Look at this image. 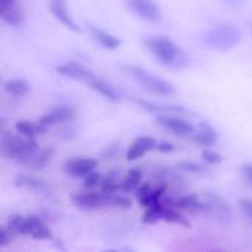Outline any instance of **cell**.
<instances>
[{"label":"cell","instance_id":"obj_12","mask_svg":"<svg viewBox=\"0 0 252 252\" xmlns=\"http://www.w3.org/2000/svg\"><path fill=\"white\" fill-rule=\"evenodd\" d=\"M157 140L151 136H140L137 137L128 148L127 151V159L128 161H136L139 158H142L143 155H146L149 151L157 148Z\"/></svg>","mask_w":252,"mask_h":252},{"label":"cell","instance_id":"obj_31","mask_svg":"<svg viewBox=\"0 0 252 252\" xmlns=\"http://www.w3.org/2000/svg\"><path fill=\"white\" fill-rule=\"evenodd\" d=\"M15 235L7 229V226H0V248H4Z\"/></svg>","mask_w":252,"mask_h":252},{"label":"cell","instance_id":"obj_25","mask_svg":"<svg viewBox=\"0 0 252 252\" xmlns=\"http://www.w3.org/2000/svg\"><path fill=\"white\" fill-rule=\"evenodd\" d=\"M121 182L118 179V171H109L102 177L100 182V190L108 193V195H114L117 190H120Z\"/></svg>","mask_w":252,"mask_h":252},{"label":"cell","instance_id":"obj_13","mask_svg":"<svg viewBox=\"0 0 252 252\" xmlns=\"http://www.w3.org/2000/svg\"><path fill=\"white\" fill-rule=\"evenodd\" d=\"M49 9H50V12L53 13V16H55L61 24H63L66 28L75 31V32L80 31V27H78L77 22L72 19V16H71V13H69V10H68V7H66V4H65L63 0H50V1H49Z\"/></svg>","mask_w":252,"mask_h":252},{"label":"cell","instance_id":"obj_9","mask_svg":"<svg viewBox=\"0 0 252 252\" xmlns=\"http://www.w3.org/2000/svg\"><path fill=\"white\" fill-rule=\"evenodd\" d=\"M74 117H75V109L72 106L61 105V106H55V108L49 109V112H46L38 121L44 127H50V126H55V124L71 121V120H74Z\"/></svg>","mask_w":252,"mask_h":252},{"label":"cell","instance_id":"obj_35","mask_svg":"<svg viewBox=\"0 0 252 252\" xmlns=\"http://www.w3.org/2000/svg\"><path fill=\"white\" fill-rule=\"evenodd\" d=\"M157 149L161 151V152H173L176 148H174V145L170 143V142H161V143L157 145Z\"/></svg>","mask_w":252,"mask_h":252},{"label":"cell","instance_id":"obj_11","mask_svg":"<svg viewBox=\"0 0 252 252\" xmlns=\"http://www.w3.org/2000/svg\"><path fill=\"white\" fill-rule=\"evenodd\" d=\"M56 72H59L61 75L66 77V78H72V80H80V81H89L90 78L94 77V74L92 71H89L86 66H83L78 62H66L63 65L56 66Z\"/></svg>","mask_w":252,"mask_h":252},{"label":"cell","instance_id":"obj_1","mask_svg":"<svg viewBox=\"0 0 252 252\" xmlns=\"http://www.w3.org/2000/svg\"><path fill=\"white\" fill-rule=\"evenodd\" d=\"M145 47L164 65L171 68H182L188 65L189 58L183 49L176 46L168 37L165 35H155L148 37L143 40Z\"/></svg>","mask_w":252,"mask_h":252},{"label":"cell","instance_id":"obj_15","mask_svg":"<svg viewBox=\"0 0 252 252\" xmlns=\"http://www.w3.org/2000/svg\"><path fill=\"white\" fill-rule=\"evenodd\" d=\"M192 139L196 145L199 146H211L217 142L219 139V133L217 130L210 126L207 121H202L199 123L198 128L195 130V133L192 134Z\"/></svg>","mask_w":252,"mask_h":252},{"label":"cell","instance_id":"obj_33","mask_svg":"<svg viewBox=\"0 0 252 252\" xmlns=\"http://www.w3.org/2000/svg\"><path fill=\"white\" fill-rule=\"evenodd\" d=\"M118 154H120V148H117V146H108V148L103 151V157H106L108 159L115 158Z\"/></svg>","mask_w":252,"mask_h":252},{"label":"cell","instance_id":"obj_18","mask_svg":"<svg viewBox=\"0 0 252 252\" xmlns=\"http://www.w3.org/2000/svg\"><path fill=\"white\" fill-rule=\"evenodd\" d=\"M133 102H136L137 105L146 108L148 111H155V112H164V114H180V115H196L188 109H185L183 106H177V105H155V103H151L148 100H142V99H137V97H131Z\"/></svg>","mask_w":252,"mask_h":252},{"label":"cell","instance_id":"obj_2","mask_svg":"<svg viewBox=\"0 0 252 252\" xmlns=\"http://www.w3.org/2000/svg\"><path fill=\"white\" fill-rule=\"evenodd\" d=\"M0 149H1V155L4 158L27 164L30 161V158L38 151V143L34 139L25 137L22 134L16 136V134L3 131Z\"/></svg>","mask_w":252,"mask_h":252},{"label":"cell","instance_id":"obj_28","mask_svg":"<svg viewBox=\"0 0 252 252\" xmlns=\"http://www.w3.org/2000/svg\"><path fill=\"white\" fill-rule=\"evenodd\" d=\"M202 158H204V161L208 162V164H221V162H223V157H221L219 152L211 151V149H205V151L202 152Z\"/></svg>","mask_w":252,"mask_h":252},{"label":"cell","instance_id":"obj_23","mask_svg":"<svg viewBox=\"0 0 252 252\" xmlns=\"http://www.w3.org/2000/svg\"><path fill=\"white\" fill-rule=\"evenodd\" d=\"M3 89H4V92L7 94L15 96V97H19V96H25L30 92V84L25 80L15 78V80H7L3 84Z\"/></svg>","mask_w":252,"mask_h":252},{"label":"cell","instance_id":"obj_26","mask_svg":"<svg viewBox=\"0 0 252 252\" xmlns=\"http://www.w3.org/2000/svg\"><path fill=\"white\" fill-rule=\"evenodd\" d=\"M179 168L183 171H189V173H195V174H201V173H207L208 168L205 165H201L198 162L193 161H183L179 164Z\"/></svg>","mask_w":252,"mask_h":252},{"label":"cell","instance_id":"obj_3","mask_svg":"<svg viewBox=\"0 0 252 252\" xmlns=\"http://www.w3.org/2000/svg\"><path fill=\"white\" fill-rule=\"evenodd\" d=\"M242 40V31L238 25L232 22L219 24L211 28L204 38V43L217 52H227L238 46Z\"/></svg>","mask_w":252,"mask_h":252},{"label":"cell","instance_id":"obj_29","mask_svg":"<svg viewBox=\"0 0 252 252\" xmlns=\"http://www.w3.org/2000/svg\"><path fill=\"white\" fill-rule=\"evenodd\" d=\"M108 205H114V207H121V208H130L131 207V201L126 196H117V195H109V202Z\"/></svg>","mask_w":252,"mask_h":252},{"label":"cell","instance_id":"obj_24","mask_svg":"<svg viewBox=\"0 0 252 252\" xmlns=\"http://www.w3.org/2000/svg\"><path fill=\"white\" fill-rule=\"evenodd\" d=\"M0 16L1 19L7 24V25H21L25 19V12L21 6H15L6 10H0Z\"/></svg>","mask_w":252,"mask_h":252},{"label":"cell","instance_id":"obj_10","mask_svg":"<svg viewBox=\"0 0 252 252\" xmlns=\"http://www.w3.org/2000/svg\"><path fill=\"white\" fill-rule=\"evenodd\" d=\"M97 159L94 158H69L65 162V171L72 177H83L96 170Z\"/></svg>","mask_w":252,"mask_h":252},{"label":"cell","instance_id":"obj_30","mask_svg":"<svg viewBox=\"0 0 252 252\" xmlns=\"http://www.w3.org/2000/svg\"><path fill=\"white\" fill-rule=\"evenodd\" d=\"M239 208L244 213V216L250 220L252 224V198H244L239 201Z\"/></svg>","mask_w":252,"mask_h":252},{"label":"cell","instance_id":"obj_14","mask_svg":"<svg viewBox=\"0 0 252 252\" xmlns=\"http://www.w3.org/2000/svg\"><path fill=\"white\" fill-rule=\"evenodd\" d=\"M201 196L204 198V201L208 205V210H210L208 214L219 216L221 219H226V217L230 216V207H229V204L223 198H220L219 195L211 193V192H204Z\"/></svg>","mask_w":252,"mask_h":252},{"label":"cell","instance_id":"obj_22","mask_svg":"<svg viewBox=\"0 0 252 252\" xmlns=\"http://www.w3.org/2000/svg\"><path fill=\"white\" fill-rule=\"evenodd\" d=\"M52 155H53V148H44L41 151H37L25 165L30 167L31 170H41L44 165H47Z\"/></svg>","mask_w":252,"mask_h":252},{"label":"cell","instance_id":"obj_20","mask_svg":"<svg viewBox=\"0 0 252 252\" xmlns=\"http://www.w3.org/2000/svg\"><path fill=\"white\" fill-rule=\"evenodd\" d=\"M15 128L18 131V134H22L25 137L34 139L38 134H43L47 127H44L40 121L38 123H32V121H27V120H21L15 124Z\"/></svg>","mask_w":252,"mask_h":252},{"label":"cell","instance_id":"obj_27","mask_svg":"<svg viewBox=\"0 0 252 252\" xmlns=\"http://www.w3.org/2000/svg\"><path fill=\"white\" fill-rule=\"evenodd\" d=\"M100 182H102L100 174H99L97 171L93 170L92 173H89V174L86 176V179H84V182H83V186H84L86 189H94V188L100 186Z\"/></svg>","mask_w":252,"mask_h":252},{"label":"cell","instance_id":"obj_7","mask_svg":"<svg viewBox=\"0 0 252 252\" xmlns=\"http://www.w3.org/2000/svg\"><path fill=\"white\" fill-rule=\"evenodd\" d=\"M157 121L162 128H165V130H168L177 136H192L196 130L189 121H186L180 117H176V115L162 114L158 117Z\"/></svg>","mask_w":252,"mask_h":252},{"label":"cell","instance_id":"obj_34","mask_svg":"<svg viewBox=\"0 0 252 252\" xmlns=\"http://www.w3.org/2000/svg\"><path fill=\"white\" fill-rule=\"evenodd\" d=\"M15 6H19V0H0V10H6Z\"/></svg>","mask_w":252,"mask_h":252},{"label":"cell","instance_id":"obj_6","mask_svg":"<svg viewBox=\"0 0 252 252\" xmlns=\"http://www.w3.org/2000/svg\"><path fill=\"white\" fill-rule=\"evenodd\" d=\"M72 201L74 204L78 207V208H83V210H97L100 207H105L108 205L109 202V195L105 193V192H94V189H87V192H80V193H75L72 196Z\"/></svg>","mask_w":252,"mask_h":252},{"label":"cell","instance_id":"obj_19","mask_svg":"<svg viewBox=\"0 0 252 252\" xmlns=\"http://www.w3.org/2000/svg\"><path fill=\"white\" fill-rule=\"evenodd\" d=\"M15 185L18 188H21V189H27V190H31V192H46L49 189V185L44 180L28 176V174L18 176L16 180H15Z\"/></svg>","mask_w":252,"mask_h":252},{"label":"cell","instance_id":"obj_32","mask_svg":"<svg viewBox=\"0 0 252 252\" xmlns=\"http://www.w3.org/2000/svg\"><path fill=\"white\" fill-rule=\"evenodd\" d=\"M241 173H242L244 179H245L248 183H251L252 185V162H245V164H242V165H241Z\"/></svg>","mask_w":252,"mask_h":252},{"label":"cell","instance_id":"obj_8","mask_svg":"<svg viewBox=\"0 0 252 252\" xmlns=\"http://www.w3.org/2000/svg\"><path fill=\"white\" fill-rule=\"evenodd\" d=\"M127 6L140 18L151 22H159L162 19L161 10L154 0H126Z\"/></svg>","mask_w":252,"mask_h":252},{"label":"cell","instance_id":"obj_5","mask_svg":"<svg viewBox=\"0 0 252 252\" xmlns=\"http://www.w3.org/2000/svg\"><path fill=\"white\" fill-rule=\"evenodd\" d=\"M123 69L126 72H128L140 86H143L148 92L154 93V94H158V96H168L171 93H174V86L167 81V80H162L154 74H151L149 71L137 66V65H124Z\"/></svg>","mask_w":252,"mask_h":252},{"label":"cell","instance_id":"obj_4","mask_svg":"<svg viewBox=\"0 0 252 252\" xmlns=\"http://www.w3.org/2000/svg\"><path fill=\"white\" fill-rule=\"evenodd\" d=\"M7 229L13 235H25L31 236L37 241H46L52 239L50 229L43 223V220L37 216L28 214V216H10V219L6 223Z\"/></svg>","mask_w":252,"mask_h":252},{"label":"cell","instance_id":"obj_21","mask_svg":"<svg viewBox=\"0 0 252 252\" xmlns=\"http://www.w3.org/2000/svg\"><path fill=\"white\" fill-rule=\"evenodd\" d=\"M142 177H143V168L142 167H134L131 168L121 180V186H120V190L121 192H131L134 190L140 183H142Z\"/></svg>","mask_w":252,"mask_h":252},{"label":"cell","instance_id":"obj_36","mask_svg":"<svg viewBox=\"0 0 252 252\" xmlns=\"http://www.w3.org/2000/svg\"><path fill=\"white\" fill-rule=\"evenodd\" d=\"M226 1H242V0H226Z\"/></svg>","mask_w":252,"mask_h":252},{"label":"cell","instance_id":"obj_17","mask_svg":"<svg viewBox=\"0 0 252 252\" xmlns=\"http://www.w3.org/2000/svg\"><path fill=\"white\" fill-rule=\"evenodd\" d=\"M87 84L111 102H120V99H121V94L118 93V90L112 84H109L108 81H105L102 78H97L96 75L93 78H90L87 81Z\"/></svg>","mask_w":252,"mask_h":252},{"label":"cell","instance_id":"obj_16","mask_svg":"<svg viewBox=\"0 0 252 252\" xmlns=\"http://www.w3.org/2000/svg\"><path fill=\"white\" fill-rule=\"evenodd\" d=\"M87 31L90 32V35L93 37V40L96 43H99L100 46H103L106 49H117L121 44V40L118 37L112 35L111 32H108L96 25L87 24Z\"/></svg>","mask_w":252,"mask_h":252}]
</instances>
